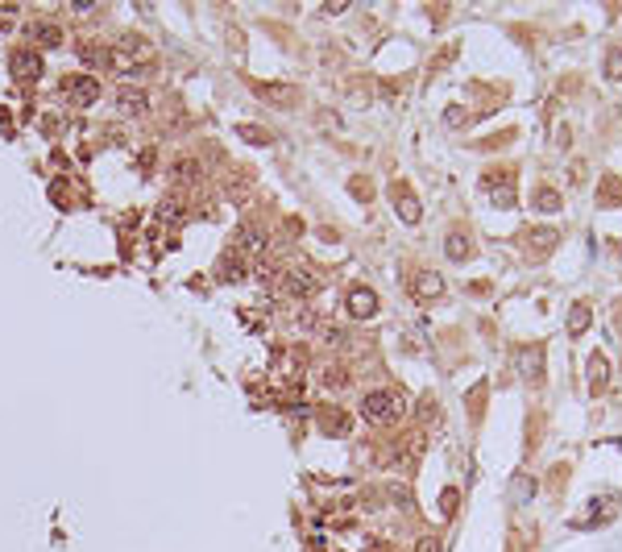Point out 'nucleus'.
Listing matches in <instances>:
<instances>
[{
  "mask_svg": "<svg viewBox=\"0 0 622 552\" xmlns=\"http://www.w3.org/2000/svg\"><path fill=\"white\" fill-rule=\"evenodd\" d=\"M278 287L291 295V299H315L319 295V275L311 270V266H282V275H278Z\"/></svg>",
  "mask_w": 622,
  "mask_h": 552,
  "instance_id": "nucleus-2",
  "label": "nucleus"
},
{
  "mask_svg": "<svg viewBox=\"0 0 622 552\" xmlns=\"http://www.w3.org/2000/svg\"><path fill=\"white\" fill-rule=\"evenodd\" d=\"M415 552H440V536H419Z\"/></svg>",
  "mask_w": 622,
  "mask_h": 552,
  "instance_id": "nucleus-24",
  "label": "nucleus"
},
{
  "mask_svg": "<svg viewBox=\"0 0 622 552\" xmlns=\"http://www.w3.org/2000/svg\"><path fill=\"white\" fill-rule=\"evenodd\" d=\"M535 208H539V212H556V208H560V195H556L552 187H539V191H535Z\"/></svg>",
  "mask_w": 622,
  "mask_h": 552,
  "instance_id": "nucleus-20",
  "label": "nucleus"
},
{
  "mask_svg": "<svg viewBox=\"0 0 622 552\" xmlns=\"http://www.w3.org/2000/svg\"><path fill=\"white\" fill-rule=\"evenodd\" d=\"M212 275H216V282H224V287H228V282H241V278L249 275V262H245L241 249H224L220 258H216V270H212Z\"/></svg>",
  "mask_w": 622,
  "mask_h": 552,
  "instance_id": "nucleus-5",
  "label": "nucleus"
},
{
  "mask_svg": "<svg viewBox=\"0 0 622 552\" xmlns=\"http://www.w3.org/2000/svg\"><path fill=\"white\" fill-rule=\"evenodd\" d=\"M237 133H241L245 141H253V145H270V141H274V138L266 133V129H258V125H241Z\"/></svg>",
  "mask_w": 622,
  "mask_h": 552,
  "instance_id": "nucleus-21",
  "label": "nucleus"
},
{
  "mask_svg": "<svg viewBox=\"0 0 622 552\" xmlns=\"http://www.w3.org/2000/svg\"><path fill=\"white\" fill-rule=\"evenodd\" d=\"M8 71H13V79H21V84H34L38 75H42V54L34 46H21L8 54Z\"/></svg>",
  "mask_w": 622,
  "mask_h": 552,
  "instance_id": "nucleus-4",
  "label": "nucleus"
},
{
  "mask_svg": "<svg viewBox=\"0 0 622 552\" xmlns=\"http://www.w3.org/2000/svg\"><path fill=\"white\" fill-rule=\"evenodd\" d=\"M117 108H121L125 117H145V112H150V92H145V88H121V92H117Z\"/></svg>",
  "mask_w": 622,
  "mask_h": 552,
  "instance_id": "nucleus-7",
  "label": "nucleus"
},
{
  "mask_svg": "<svg viewBox=\"0 0 622 552\" xmlns=\"http://www.w3.org/2000/svg\"><path fill=\"white\" fill-rule=\"evenodd\" d=\"M232 249H241V254H262V249H266V232L241 225V229H237V245H232Z\"/></svg>",
  "mask_w": 622,
  "mask_h": 552,
  "instance_id": "nucleus-14",
  "label": "nucleus"
},
{
  "mask_svg": "<svg viewBox=\"0 0 622 552\" xmlns=\"http://www.w3.org/2000/svg\"><path fill=\"white\" fill-rule=\"evenodd\" d=\"M589 320H593L589 303H573V312H569V332H573V336H581V332L589 328Z\"/></svg>",
  "mask_w": 622,
  "mask_h": 552,
  "instance_id": "nucleus-18",
  "label": "nucleus"
},
{
  "mask_svg": "<svg viewBox=\"0 0 622 552\" xmlns=\"http://www.w3.org/2000/svg\"><path fill=\"white\" fill-rule=\"evenodd\" d=\"M610 79H622V46L610 50Z\"/></svg>",
  "mask_w": 622,
  "mask_h": 552,
  "instance_id": "nucleus-23",
  "label": "nucleus"
},
{
  "mask_svg": "<svg viewBox=\"0 0 622 552\" xmlns=\"http://www.w3.org/2000/svg\"><path fill=\"white\" fill-rule=\"evenodd\" d=\"M79 63L84 67H100V71H117V54L100 42H79Z\"/></svg>",
  "mask_w": 622,
  "mask_h": 552,
  "instance_id": "nucleus-6",
  "label": "nucleus"
},
{
  "mask_svg": "<svg viewBox=\"0 0 622 552\" xmlns=\"http://www.w3.org/2000/svg\"><path fill=\"white\" fill-rule=\"evenodd\" d=\"M171 179H175L178 187H191V183H199V179H204V166H199L195 158H178L175 166H171Z\"/></svg>",
  "mask_w": 622,
  "mask_h": 552,
  "instance_id": "nucleus-13",
  "label": "nucleus"
},
{
  "mask_svg": "<svg viewBox=\"0 0 622 552\" xmlns=\"http://www.w3.org/2000/svg\"><path fill=\"white\" fill-rule=\"evenodd\" d=\"M527 249H531V258H543L548 249H556V229H531Z\"/></svg>",
  "mask_w": 622,
  "mask_h": 552,
  "instance_id": "nucleus-15",
  "label": "nucleus"
},
{
  "mask_svg": "<svg viewBox=\"0 0 622 552\" xmlns=\"http://www.w3.org/2000/svg\"><path fill=\"white\" fill-rule=\"evenodd\" d=\"M440 506H444L448 515H452V511H456V490H452V486H448V490H444V503H440Z\"/></svg>",
  "mask_w": 622,
  "mask_h": 552,
  "instance_id": "nucleus-26",
  "label": "nucleus"
},
{
  "mask_svg": "<svg viewBox=\"0 0 622 552\" xmlns=\"http://www.w3.org/2000/svg\"><path fill=\"white\" fill-rule=\"evenodd\" d=\"M444 249H448V258H452V262H465V258L473 254V245H469V237H461V232H448Z\"/></svg>",
  "mask_w": 622,
  "mask_h": 552,
  "instance_id": "nucleus-16",
  "label": "nucleus"
},
{
  "mask_svg": "<svg viewBox=\"0 0 622 552\" xmlns=\"http://www.w3.org/2000/svg\"><path fill=\"white\" fill-rule=\"evenodd\" d=\"M29 42H34V50H58L62 46V29L54 21H34L29 25Z\"/></svg>",
  "mask_w": 622,
  "mask_h": 552,
  "instance_id": "nucleus-9",
  "label": "nucleus"
},
{
  "mask_svg": "<svg viewBox=\"0 0 622 552\" xmlns=\"http://www.w3.org/2000/svg\"><path fill=\"white\" fill-rule=\"evenodd\" d=\"M258 96L266 104H274V108H291L299 100V88H291V84H258Z\"/></svg>",
  "mask_w": 622,
  "mask_h": 552,
  "instance_id": "nucleus-12",
  "label": "nucleus"
},
{
  "mask_svg": "<svg viewBox=\"0 0 622 552\" xmlns=\"http://www.w3.org/2000/svg\"><path fill=\"white\" fill-rule=\"evenodd\" d=\"M357 412L365 415L369 423H390L402 412V395L399 390H386V386L382 390H365V399L357 403Z\"/></svg>",
  "mask_w": 622,
  "mask_h": 552,
  "instance_id": "nucleus-1",
  "label": "nucleus"
},
{
  "mask_svg": "<svg viewBox=\"0 0 622 552\" xmlns=\"http://www.w3.org/2000/svg\"><path fill=\"white\" fill-rule=\"evenodd\" d=\"M328 428H336V436H340V432H349V419L336 412V415H328Z\"/></svg>",
  "mask_w": 622,
  "mask_h": 552,
  "instance_id": "nucleus-25",
  "label": "nucleus"
},
{
  "mask_svg": "<svg viewBox=\"0 0 622 552\" xmlns=\"http://www.w3.org/2000/svg\"><path fill=\"white\" fill-rule=\"evenodd\" d=\"M411 287H415V299H419V303H432V299L444 295V278L436 275V270H419Z\"/></svg>",
  "mask_w": 622,
  "mask_h": 552,
  "instance_id": "nucleus-8",
  "label": "nucleus"
},
{
  "mask_svg": "<svg viewBox=\"0 0 622 552\" xmlns=\"http://www.w3.org/2000/svg\"><path fill=\"white\" fill-rule=\"evenodd\" d=\"M349 316H357V320L378 316V295H373L369 287H353V291H349Z\"/></svg>",
  "mask_w": 622,
  "mask_h": 552,
  "instance_id": "nucleus-10",
  "label": "nucleus"
},
{
  "mask_svg": "<svg viewBox=\"0 0 622 552\" xmlns=\"http://www.w3.org/2000/svg\"><path fill=\"white\" fill-rule=\"evenodd\" d=\"M589 382H593V386H602V382H606V357H597V353H593V357H589Z\"/></svg>",
  "mask_w": 622,
  "mask_h": 552,
  "instance_id": "nucleus-22",
  "label": "nucleus"
},
{
  "mask_svg": "<svg viewBox=\"0 0 622 552\" xmlns=\"http://www.w3.org/2000/svg\"><path fill=\"white\" fill-rule=\"evenodd\" d=\"M62 96L71 100V104H79V108H88V104H95L100 100V79L95 75H67L62 79Z\"/></svg>",
  "mask_w": 622,
  "mask_h": 552,
  "instance_id": "nucleus-3",
  "label": "nucleus"
},
{
  "mask_svg": "<svg viewBox=\"0 0 622 552\" xmlns=\"http://www.w3.org/2000/svg\"><path fill=\"white\" fill-rule=\"evenodd\" d=\"M319 382H324L328 390H340V386H349V369H345V366H328Z\"/></svg>",
  "mask_w": 622,
  "mask_h": 552,
  "instance_id": "nucleus-19",
  "label": "nucleus"
},
{
  "mask_svg": "<svg viewBox=\"0 0 622 552\" xmlns=\"http://www.w3.org/2000/svg\"><path fill=\"white\" fill-rule=\"evenodd\" d=\"M390 195H395V208H399V216L406 221V225H415L419 216H423V208H419V199L411 195V187L406 183H395L390 187Z\"/></svg>",
  "mask_w": 622,
  "mask_h": 552,
  "instance_id": "nucleus-11",
  "label": "nucleus"
},
{
  "mask_svg": "<svg viewBox=\"0 0 622 552\" xmlns=\"http://www.w3.org/2000/svg\"><path fill=\"white\" fill-rule=\"evenodd\" d=\"M158 221H166V225H183V221H187V208H183L178 199H162V204H158Z\"/></svg>",
  "mask_w": 622,
  "mask_h": 552,
  "instance_id": "nucleus-17",
  "label": "nucleus"
}]
</instances>
